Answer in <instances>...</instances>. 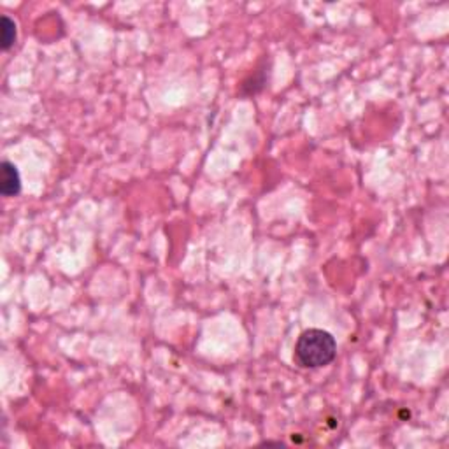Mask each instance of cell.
<instances>
[{
	"mask_svg": "<svg viewBox=\"0 0 449 449\" xmlns=\"http://www.w3.org/2000/svg\"><path fill=\"white\" fill-rule=\"evenodd\" d=\"M337 356V341L321 328H309L300 334L295 344L293 360L302 369H320L330 365Z\"/></svg>",
	"mask_w": 449,
	"mask_h": 449,
	"instance_id": "cell-1",
	"label": "cell"
},
{
	"mask_svg": "<svg viewBox=\"0 0 449 449\" xmlns=\"http://www.w3.org/2000/svg\"><path fill=\"white\" fill-rule=\"evenodd\" d=\"M0 30H2V37H0V46H2L4 51L13 48L14 41H16V23L14 20H11L9 16L4 14L0 18Z\"/></svg>",
	"mask_w": 449,
	"mask_h": 449,
	"instance_id": "cell-3",
	"label": "cell"
},
{
	"mask_svg": "<svg viewBox=\"0 0 449 449\" xmlns=\"http://www.w3.org/2000/svg\"><path fill=\"white\" fill-rule=\"evenodd\" d=\"M0 171H2V183H0V193L4 197H16L21 192V178L20 172H18L16 165L11 164V162L4 160L0 165Z\"/></svg>",
	"mask_w": 449,
	"mask_h": 449,
	"instance_id": "cell-2",
	"label": "cell"
}]
</instances>
